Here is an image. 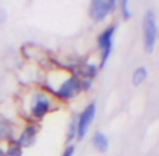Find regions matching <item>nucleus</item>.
Segmentation results:
<instances>
[{"mask_svg":"<svg viewBox=\"0 0 159 156\" xmlns=\"http://www.w3.org/2000/svg\"><path fill=\"white\" fill-rule=\"evenodd\" d=\"M92 144L96 148V151L99 152H106L107 148H109V140L102 131H95V134L92 137Z\"/></svg>","mask_w":159,"mask_h":156,"instance_id":"nucleus-8","label":"nucleus"},{"mask_svg":"<svg viewBox=\"0 0 159 156\" xmlns=\"http://www.w3.org/2000/svg\"><path fill=\"white\" fill-rule=\"evenodd\" d=\"M4 156H22V148L17 144V141H10L4 151Z\"/></svg>","mask_w":159,"mask_h":156,"instance_id":"nucleus-11","label":"nucleus"},{"mask_svg":"<svg viewBox=\"0 0 159 156\" xmlns=\"http://www.w3.org/2000/svg\"><path fill=\"white\" fill-rule=\"evenodd\" d=\"M95 114H96V105L92 102L78 116V118H77V138L78 140H82L87 135L91 123L95 118Z\"/></svg>","mask_w":159,"mask_h":156,"instance_id":"nucleus-6","label":"nucleus"},{"mask_svg":"<svg viewBox=\"0 0 159 156\" xmlns=\"http://www.w3.org/2000/svg\"><path fill=\"white\" fill-rule=\"evenodd\" d=\"M36 135H38V127H36V124H28V126L24 127L20 137L17 138V144L21 148H30L35 142Z\"/></svg>","mask_w":159,"mask_h":156,"instance_id":"nucleus-7","label":"nucleus"},{"mask_svg":"<svg viewBox=\"0 0 159 156\" xmlns=\"http://www.w3.org/2000/svg\"><path fill=\"white\" fill-rule=\"evenodd\" d=\"M48 89L61 100H69L77 96L84 89V85H82L81 78L75 74H64L61 81L48 79Z\"/></svg>","mask_w":159,"mask_h":156,"instance_id":"nucleus-1","label":"nucleus"},{"mask_svg":"<svg viewBox=\"0 0 159 156\" xmlns=\"http://www.w3.org/2000/svg\"><path fill=\"white\" fill-rule=\"evenodd\" d=\"M120 10H121V13H123L124 20H130V18H131V11H130V8H129V2L121 0V2H120Z\"/></svg>","mask_w":159,"mask_h":156,"instance_id":"nucleus-13","label":"nucleus"},{"mask_svg":"<svg viewBox=\"0 0 159 156\" xmlns=\"http://www.w3.org/2000/svg\"><path fill=\"white\" fill-rule=\"evenodd\" d=\"M115 32H116V25H109V27L105 28L98 36V47H99V52H101L99 69H103V66L106 64L107 59H109V56H110Z\"/></svg>","mask_w":159,"mask_h":156,"instance_id":"nucleus-4","label":"nucleus"},{"mask_svg":"<svg viewBox=\"0 0 159 156\" xmlns=\"http://www.w3.org/2000/svg\"><path fill=\"white\" fill-rule=\"evenodd\" d=\"M52 98L43 91H35L30 98V114L35 120L43 118L52 110Z\"/></svg>","mask_w":159,"mask_h":156,"instance_id":"nucleus-2","label":"nucleus"},{"mask_svg":"<svg viewBox=\"0 0 159 156\" xmlns=\"http://www.w3.org/2000/svg\"><path fill=\"white\" fill-rule=\"evenodd\" d=\"M148 77V71H147V69L144 66L141 67H137V69L134 70V73H133V85L134 87H138V85H141L144 81L147 79Z\"/></svg>","mask_w":159,"mask_h":156,"instance_id":"nucleus-10","label":"nucleus"},{"mask_svg":"<svg viewBox=\"0 0 159 156\" xmlns=\"http://www.w3.org/2000/svg\"><path fill=\"white\" fill-rule=\"evenodd\" d=\"M158 27L157 18L152 11H147L143 18V38H144V49L145 52H154L155 43H157Z\"/></svg>","mask_w":159,"mask_h":156,"instance_id":"nucleus-3","label":"nucleus"},{"mask_svg":"<svg viewBox=\"0 0 159 156\" xmlns=\"http://www.w3.org/2000/svg\"><path fill=\"white\" fill-rule=\"evenodd\" d=\"M77 138V118H73L71 123L69 126V131H67V142L73 141Z\"/></svg>","mask_w":159,"mask_h":156,"instance_id":"nucleus-12","label":"nucleus"},{"mask_svg":"<svg viewBox=\"0 0 159 156\" xmlns=\"http://www.w3.org/2000/svg\"><path fill=\"white\" fill-rule=\"evenodd\" d=\"M116 8L115 0H93L89 6V16L93 21L105 20Z\"/></svg>","mask_w":159,"mask_h":156,"instance_id":"nucleus-5","label":"nucleus"},{"mask_svg":"<svg viewBox=\"0 0 159 156\" xmlns=\"http://www.w3.org/2000/svg\"><path fill=\"white\" fill-rule=\"evenodd\" d=\"M74 151H75V146L74 145H69V146H66V149H64V152H63V155L61 156H73L74 155Z\"/></svg>","mask_w":159,"mask_h":156,"instance_id":"nucleus-14","label":"nucleus"},{"mask_svg":"<svg viewBox=\"0 0 159 156\" xmlns=\"http://www.w3.org/2000/svg\"><path fill=\"white\" fill-rule=\"evenodd\" d=\"M11 137H13V128H11L10 121L0 118V140L11 141Z\"/></svg>","mask_w":159,"mask_h":156,"instance_id":"nucleus-9","label":"nucleus"},{"mask_svg":"<svg viewBox=\"0 0 159 156\" xmlns=\"http://www.w3.org/2000/svg\"><path fill=\"white\" fill-rule=\"evenodd\" d=\"M0 156H4V151H3L2 148H0Z\"/></svg>","mask_w":159,"mask_h":156,"instance_id":"nucleus-15","label":"nucleus"}]
</instances>
